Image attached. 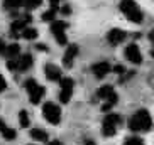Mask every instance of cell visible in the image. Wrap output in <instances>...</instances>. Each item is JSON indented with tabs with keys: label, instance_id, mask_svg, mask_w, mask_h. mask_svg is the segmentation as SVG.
Segmentation results:
<instances>
[{
	"label": "cell",
	"instance_id": "obj_13",
	"mask_svg": "<svg viewBox=\"0 0 154 145\" xmlns=\"http://www.w3.org/2000/svg\"><path fill=\"white\" fill-rule=\"evenodd\" d=\"M76 54H78V46H76V44L68 46V49H66V52H64V56H63L64 68H71L73 63H75V58H76Z\"/></svg>",
	"mask_w": 154,
	"mask_h": 145
},
{
	"label": "cell",
	"instance_id": "obj_27",
	"mask_svg": "<svg viewBox=\"0 0 154 145\" xmlns=\"http://www.w3.org/2000/svg\"><path fill=\"white\" fill-rule=\"evenodd\" d=\"M5 41H0V54H2V52H4V49H5Z\"/></svg>",
	"mask_w": 154,
	"mask_h": 145
},
{
	"label": "cell",
	"instance_id": "obj_28",
	"mask_svg": "<svg viewBox=\"0 0 154 145\" xmlns=\"http://www.w3.org/2000/svg\"><path fill=\"white\" fill-rule=\"evenodd\" d=\"M31 145H32V144H31Z\"/></svg>",
	"mask_w": 154,
	"mask_h": 145
},
{
	"label": "cell",
	"instance_id": "obj_12",
	"mask_svg": "<svg viewBox=\"0 0 154 145\" xmlns=\"http://www.w3.org/2000/svg\"><path fill=\"white\" fill-rule=\"evenodd\" d=\"M125 37H127V34L122 31V29H110L109 34H107V41H109L110 44L117 46V44H120V42L125 41Z\"/></svg>",
	"mask_w": 154,
	"mask_h": 145
},
{
	"label": "cell",
	"instance_id": "obj_23",
	"mask_svg": "<svg viewBox=\"0 0 154 145\" xmlns=\"http://www.w3.org/2000/svg\"><path fill=\"white\" fill-rule=\"evenodd\" d=\"M19 123H20V127H29V115L26 110H22V111H19Z\"/></svg>",
	"mask_w": 154,
	"mask_h": 145
},
{
	"label": "cell",
	"instance_id": "obj_11",
	"mask_svg": "<svg viewBox=\"0 0 154 145\" xmlns=\"http://www.w3.org/2000/svg\"><path fill=\"white\" fill-rule=\"evenodd\" d=\"M124 56H125L131 63H134V64H140V63H142V54H140L139 47H137L136 44H129V46H127L125 51H124Z\"/></svg>",
	"mask_w": 154,
	"mask_h": 145
},
{
	"label": "cell",
	"instance_id": "obj_25",
	"mask_svg": "<svg viewBox=\"0 0 154 145\" xmlns=\"http://www.w3.org/2000/svg\"><path fill=\"white\" fill-rule=\"evenodd\" d=\"M5 88H7V81H5V78L2 76V74H0V93H2V91H4Z\"/></svg>",
	"mask_w": 154,
	"mask_h": 145
},
{
	"label": "cell",
	"instance_id": "obj_26",
	"mask_svg": "<svg viewBox=\"0 0 154 145\" xmlns=\"http://www.w3.org/2000/svg\"><path fill=\"white\" fill-rule=\"evenodd\" d=\"M48 145H64L63 142H59V140H49L48 142Z\"/></svg>",
	"mask_w": 154,
	"mask_h": 145
},
{
	"label": "cell",
	"instance_id": "obj_5",
	"mask_svg": "<svg viewBox=\"0 0 154 145\" xmlns=\"http://www.w3.org/2000/svg\"><path fill=\"white\" fill-rule=\"evenodd\" d=\"M32 56L31 54H24V56H19L15 59H9L7 61V68L10 71H27L29 68L32 66Z\"/></svg>",
	"mask_w": 154,
	"mask_h": 145
},
{
	"label": "cell",
	"instance_id": "obj_10",
	"mask_svg": "<svg viewBox=\"0 0 154 145\" xmlns=\"http://www.w3.org/2000/svg\"><path fill=\"white\" fill-rule=\"evenodd\" d=\"M29 22H31V17H29V15H24V17H20V19H15L14 22H12V25H10V36L17 37L19 34L29 25Z\"/></svg>",
	"mask_w": 154,
	"mask_h": 145
},
{
	"label": "cell",
	"instance_id": "obj_1",
	"mask_svg": "<svg viewBox=\"0 0 154 145\" xmlns=\"http://www.w3.org/2000/svg\"><path fill=\"white\" fill-rule=\"evenodd\" d=\"M152 127V120H151V115L147 110H139L132 115L131 122H129V128L132 132H137V133H144V132H149Z\"/></svg>",
	"mask_w": 154,
	"mask_h": 145
},
{
	"label": "cell",
	"instance_id": "obj_16",
	"mask_svg": "<svg viewBox=\"0 0 154 145\" xmlns=\"http://www.w3.org/2000/svg\"><path fill=\"white\" fill-rule=\"evenodd\" d=\"M2 56H4L5 59H15V58H19L20 56V46L19 44H7L5 46V49H4V52H2Z\"/></svg>",
	"mask_w": 154,
	"mask_h": 145
},
{
	"label": "cell",
	"instance_id": "obj_21",
	"mask_svg": "<svg viewBox=\"0 0 154 145\" xmlns=\"http://www.w3.org/2000/svg\"><path fill=\"white\" fill-rule=\"evenodd\" d=\"M56 12H58V9H53V7H51L49 10H46L44 14L41 15V19L44 20V22H53V20L56 19Z\"/></svg>",
	"mask_w": 154,
	"mask_h": 145
},
{
	"label": "cell",
	"instance_id": "obj_4",
	"mask_svg": "<svg viewBox=\"0 0 154 145\" xmlns=\"http://www.w3.org/2000/svg\"><path fill=\"white\" fill-rule=\"evenodd\" d=\"M24 86H26V90H27V93H29V101H31V103L37 105L42 100L46 90H44V86H41V84L34 79V78H29L27 81L24 83Z\"/></svg>",
	"mask_w": 154,
	"mask_h": 145
},
{
	"label": "cell",
	"instance_id": "obj_17",
	"mask_svg": "<svg viewBox=\"0 0 154 145\" xmlns=\"http://www.w3.org/2000/svg\"><path fill=\"white\" fill-rule=\"evenodd\" d=\"M0 133H2V137H4L5 140H14L15 137H17V132L14 128H10L4 120H0Z\"/></svg>",
	"mask_w": 154,
	"mask_h": 145
},
{
	"label": "cell",
	"instance_id": "obj_2",
	"mask_svg": "<svg viewBox=\"0 0 154 145\" xmlns=\"http://www.w3.org/2000/svg\"><path fill=\"white\" fill-rule=\"evenodd\" d=\"M120 10L134 24H140L144 20V14L139 9V5L136 4V0H120Z\"/></svg>",
	"mask_w": 154,
	"mask_h": 145
},
{
	"label": "cell",
	"instance_id": "obj_6",
	"mask_svg": "<svg viewBox=\"0 0 154 145\" xmlns=\"http://www.w3.org/2000/svg\"><path fill=\"white\" fill-rule=\"evenodd\" d=\"M120 123V117L117 113H109L103 118V123H102V132H103L105 137H112L117 133V127Z\"/></svg>",
	"mask_w": 154,
	"mask_h": 145
},
{
	"label": "cell",
	"instance_id": "obj_20",
	"mask_svg": "<svg viewBox=\"0 0 154 145\" xmlns=\"http://www.w3.org/2000/svg\"><path fill=\"white\" fill-rule=\"evenodd\" d=\"M20 36L24 37V39H27V41H32V39H36L37 37V29H34V27H26L22 32H20Z\"/></svg>",
	"mask_w": 154,
	"mask_h": 145
},
{
	"label": "cell",
	"instance_id": "obj_7",
	"mask_svg": "<svg viewBox=\"0 0 154 145\" xmlns=\"http://www.w3.org/2000/svg\"><path fill=\"white\" fill-rule=\"evenodd\" d=\"M42 117H44L49 123L58 125V123L61 122V110H59V106L56 103L48 101V103L42 106Z\"/></svg>",
	"mask_w": 154,
	"mask_h": 145
},
{
	"label": "cell",
	"instance_id": "obj_24",
	"mask_svg": "<svg viewBox=\"0 0 154 145\" xmlns=\"http://www.w3.org/2000/svg\"><path fill=\"white\" fill-rule=\"evenodd\" d=\"M124 145H144V142L140 140L139 137H129V138H125Z\"/></svg>",
	"mask_w": 154,
	"mask_h": 145
},
{
	"label": "cell",
	"instance_id": "obj_8",
	"mask_svg": "<svg viewBox=\"0 0 154 145\" xmlns=\"http://www.w3.org/2000/svg\"><path fill=\"white\" fill-rule=\"evenodd\" d=\"M73 86H75V81L71 78H61L59 79V100H61V103L69 101L73 95Z\"/></svg>",
	"mask_w": 154,
	"mask_h": 145
},
{
	"label": "cell",
	"instance_id": "obj_3",
	"mask_svg": "<svg viewBox=\"0 0 154 145\" xmlns=\"http://www.w3.org/2000/svg\"><path fill=\"white\" fill-rule=\"evenodd\" d=\"M97 98H98L100 101H103V108L105 110H109L110 106H113V105L117 103V100H119L115 90H113L110 84L100 86L98 90H97Z\"/></svg>",
	"mask_w": 154,
	"mask_h": 145
},
{
	"label": "cell",
	"instance_id": "obj_22",
	"mask_svg": "<svg viewBox=\"0 0 154 145\" xmlns=\"http://www.w3.org/2000/svg\"><path fill=\"white\" fill-rule=\"evenodd\" d=\"M41 4H42V0H22V5L26 7V9H29V10L37 9Z\"/></svg>",
	"mask_w": 154,
	"mask_h": 145
},
{
	"label": "cell",
	"instance_id": "obj_14",
	"mask_svg": "<svg viewBox=\"0 0 154 145\" xmlns=\"http://www.w3.org/2000/svg\"><path fill=\"white\" fill-rule=\"evenodd\" d=\"M44 74L48 79H51V81H59L61 79V69H59V66H56V64H44Z\"/></svg>",
	"mask_w": 154,
	"mask_h": 145
},
{
	"label": "cell",
	"instance_id": "obj_19",
	"mask_svg": "<svg viewBox=\"0 0 154 145\" xmlns=\"http://www.w3.org/2000/svg\"><path fill=\"white\" fill-rule=\"evenodd\" d=\"M2 5L7 10H19L22 7V0H2Z\"/></svg>",
	"mask_w": 154,
	"mask_h": 145
},
{
	"label": "cell",
	"instance_id": "obj_18",
	"mask_svg": "<svg viewBox=\"0 0 154 145\" xmlns=\"http://www.w3.org/2000/svg\"><path fill=\"white\" fill-rule=\"evenodd\" d=\"M31 138L32 140H39V142H46L48 138H49V135H48V132L42 130V128H32L31 130Z\"/></svg>",
	"mask_w": 154,
	"mask_h": 145
},
{
	"label": "cell",
	"instance_id": "obj_9",
	"mask_svg": "<svg viewBox=\"0 0 154 145\" xmlns=\"http://www.w3.org/2000/svg\"><path fill=\"white\" fill-rule=\"evenodd\" d=\"M66 27H68V24L64 22V20H53L51 24V32H53V36L54 39L59 42V44H66Z\"/></svg>",
	"mask_w": 154,
	"mask_h": 145
},
{
	"label": "cell",
	"instance_id": "obj_15",
	"mask_svg": "<svg viewBox=\"0 0 154 145\" xmlns=\"http://www.w3.org/2000/svg\"><path fill=\"white\" fill-rule=\"evenodd\" d=\"M91 71H93V74H95L97 78H103L107 76L110 71H112V66H110L109 63H105V61H102V63H97L93 64V68H91Z\"/></svg>",
	"mask_w": 154,
	"mask_h": 145
}]
</instances>
